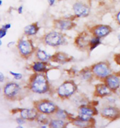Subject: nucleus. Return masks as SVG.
I'll list each match as a JSON object with an SVG mask.
<instances>
[{
	"instance_id": "1",
	"label": "nucleus",
	"mask_w": 120,
	"mask_h": 128,
	"mask_svg": "<svg viewBox=\"0 0 120 128\" xmlns=\"http://www.w3.org/2000/svg\"><path fill=\"white\" fill-rule=\"evenodd\" d=\"M47 81L42 75H38L32 84V89L34 92L42 94L47 90Z\"/></svg>"
},
{
	"instance_id": "28",
	"label": "nucleus",
	"mask_w": 120,
	"mask_h": 128,
	"mask_svg": "<svg viewBox=\"0 0 120 128\" xmlns=\"http://www.w3.org/2000/svg\"><path fill=\"white\" fill-rule=\"evenodd\" d=\"M50 6H52L56 2V0H47Z\"/></svg>"
},
{
	"instance_id": "32",
	"label": "nucleus",
	"mask_w": 120,
	"mask_h": 128,
	"mask_svg": "<svg viewBox=\"0 0 120 128\" xmlns=\"http://www.w3.org/2000/svg\"><path fill=\"white\" fill-rule=\"evenodd\" d=\"M117 20L119 23L120 24V12H119L118 13V14L117 15Z\"/></svg>"
},
{
	"instance_id": "24",
	"label": "nucleus",
	"mask_w": 120,
	"mask_h": 128,
	"mask_svg": "<svg viewBox=\"0 0 120 128\" xmlns=\"http://www.w3.org/2000/svg\"><path fill=\"white\" fill-rule=\"evenodd\" d=\"M7 31V30H5L2 27L0 29V38H3L6 35Z\"/></svg>"
},
{
	"instance_id": "31",
	"label": "nucleus",
	"mask_w": 120,
	"mask_h": 128,
	"mask_svg": "<svg viewBox=\"0 0 120 128\" xmlns=\"http://www.w3.org/2000/svg\"><path fill=\"white\" fill-rule=\"evenodd\" d=\"M17 122H18V123L19 124H22L24 122V120H22V119H21L20 118L18 119V120H17Z\"/></svg>"
},
{
	"instance_id": "10",
	"label": "nucleus",
	"mask_w": 120,
	"mask_h": 128,
	"mask_svg": "<svg viewBox=\"0 0 120 128\" xmlns=\"http://www.w3.org/2000/svg\"><path fill=\"white\" fill-rule=\"evenodd\" d=\"M106 82L109 88L112 90H116L120 86V79L116 76H109L106 79Z\"/></svg>"
},
{
	"instance_id": "18",
	"label": "nucleus",
	"mask_w": 120,
	"mask_h": 128,
	"mask_svg": "<svg viewBox=\"0 0 120 128\" xmlns=\"http://www.w3.org/2000/svg\"><path fill=\"white\" fill-rule=\"evenodd\" d=\"M100 44V38L96 37L92 38L90 41V48L92 50L94 49Z\"/></svg>"
},
{
	"instance_id": "14",
	"label": "nucleus",
	"mask_w": 120,
	"mask_h": 128,
	"mask_svg": "<svg viewBox=\"0 0 120 128\" xmlns=\"http://www.w3.org/2000/svg\"><path fill=\"white\" fill-rule=\"evenodd\" d=\"M21 114L24 119L32 120L37 116V112L34 109H24L21 111Z\"/></svg>"
},
{
	"instance_id": "30",
	"label": "nucleus",
	"mask_w": 120,
	"mask_h": 128,
	"mask_svg": "<svg viewBox=\"0 0 120 128\" xmlns=\"http://www.w3.org/2000/svg\"><path fill=\"white\" fill-rule=\"evenodd\" d=\"M4 79V74L0 72V82H3Z\"/></svg>"
},
{
	"instance_id": "3",
	"label": "nucleus",
	"mask_w": 120,
	"mask_h": 128,
	"mask_svg": "<svg viewBox=\"0 0 120 128\" xmlns=\"http://www.w3.org/2000/svg\"><path fill=\"white\" fill-rule=\"evenodd\" d=\"M73 10L75 16L79 18L87 16L90 12V8L86 4L80 2H76L74 4Z\"/></svg>"
},
{
	"instance_id": "19",
	"label": "nucleus",
	"mask_w": 120,
	"mask_h": 128,
	"mask_svg": "<svg viewBox=\"0 0 120 128\" xmlns=\"http://www.w3.org/2000/svg\"><path fill=\"white\" fill-rule=\"evenodd\" d=\"M33 68L35 72H41L44 71L46 68L45 64L41 62H37L33 66Z\"/></svg>"
},
{
	"instance_id": "13",
	"label": "nucleus",
	"mask_w": 120,
	"mask_h": 128,
	"mask_svg": "<svg viewBox=\"0 0 120 128\" xmlns=\"http://www.w3.org/2000/svg\"><path fill=\"white\" fill-rule=\"evenodd\" d=\"M39 109L44 113H51L55 110V106L51 102H46L41 104L39 106Z\"/></svg>"
},
{
	"instance_id": "21",
	"label": "nucleus",
	"mask_w": 120,
	"mask_h": 128,
	"mask_svg": "<svg viewBox=\"0 0 120 128\" xmlns=\"http://www.w3.org/2000/svg\"><path fill=\"white\" fill-rule=\"evenodd\" d=\"M37 56L38 59L42 60H45L48 58V56L45 51L39 50L37 53Z\"/></svg>"
},
{
	"instance_id": "5",
	"label": "nucleus",
	"mask_w": 120,
	"mask_h": 128,
	"mask_svg": "<svg viewBox=\"0 0 120 128\" xmlns=\"http://www.w3.org/2000/svg\"><path fill=\"white\" fill-rule=\"evenodd\" d=\"M75 91V86L71 82L64 83L58 89V93L62 97H68Z\"/></svg>"
},
{
	"instance_id": "26",
	"label": "nucleus",
	"mask_w": 120,
	"mask_h": 128,
	"mask_svg": "<svg viewBox=\"0 0 120 128\" xmlns=\"http://www.w3.org/2000/svg\"><path fill=\"white\" fill-rule=\"evenodd\" d=\"M91 76V74L90 72H84V74L83 76L85 79H88L89 78H90Z\"/></svg>"
},
{
	"instance_id": "20",
	"label": "nucleus",
	"mask_w": 120,
	"mask_h": 128,
	"mask_svg": "<svg viewBox=\"0 0 120 128\" xmlns=\"http://www.w3.org/2000/svg\"><path fill=\"white\" fill-rule=\"evenodd\" d=\"M64 125V122L61 120H53L51 122L50 126L54 128H62Z\"/></svg>"
},
{
	"instance_id": "7",
	"label": "nucleus",
	"mask_w": 120,
	"mask_h": 128,
	"mask_svg": "<svg viewBox=\"0 0 120 128\" xmlns=\"http://www.w3.org/2000/svg\"><path fill=\"white\" fill-rule=\"evenodd\" d=\"M55 27L62 30H69L75 26V23L70 20H56L54 21Z\"/></svg>"
},
{
	"instance_id": "35",
	"label": "nucleus",
	"mask_w": 120,
	"mask_h": 128,
	"mask_svg": "<svg viewBox=\"0 0 120 128\" xmlns=\"http://www.w3.org/2000/svg\"><path fill=\"white\" fill-rule=\"evenodd\" d=\"M2 45V42H1V40H0V46Z\"/></svg>"
},
{
	"instance_id": "29",
	"label": "nucleus",
	"mask_w": 120,
	"mask_h": 128,
	"mask_svg": "<svg viewBox=\"0 0 120 128\" xmlns=\"http://www.w3.org/2000/svg\"><path fill=\"white\" fill-rule=\"evenodd\" d=\"M18 12L19 14H22V12H23V7L22 6H20L18 8Z\"/></svg>"
},
{
	"instance_id": "36",
	"label": "nucleus",
	"mask_w": 120,
	"mask_h": 128,
	"mask_svg": "<svg viewBox=\"0 0 120 128\" xmlns=\"http://www.w3.org/2000/svg\"></svg>"
},
{
	"instance_id": "23",
	"label": "nucleus",
	"mask_w": 120,
	"mask_h": 128,
	"mask_svg": "<svg viewBox=\"0 0 120 128\" xmlns=\"http://www.w3.org/2000/svg\"><path fill=\"white\" fill-rule=\"evenodd\" d=\"M10 74L11 75H12V76H13L16 79H20L22 78V74H20V73H15L14 72H10Z\"/></svg>"
},
{
	"instance_id": "27",
	"label": "nucleus",
	"mask_w": 120,
	"mask_h": 128,
	"mask_svg": "<svg viewBox=\"0 0 120 128\" xmlns=\"http://www.w3.org/2000/svg\"><path fill=\"white\" fill-rule=\"evenodd\" d=\"M11 26V24H5L4 25V26H2V28L5 29L6 30H8V29L10 28Z\"/></svg>"
},
{
	"instance_id": "15",
	"label": "nucleus",
	"mask_w": 120,
	"mask_h": 128,
	"mask_svg": "<svg viewBox=\"0 0 120 128\" xmlns=\"http://www.w3.org/2000/svg\"><path fill=\"white\" fill-rule=\"evenodd\" d=\"M96 92L98 96H104L110 93V90L108 87L106 86L103 84H100L97 86Z\"/></svg>"
},
{
	"instance_id": "11",
	"label": "nucleus",
	"mask_w": 120,
	"mask_h": 128,
	"mask_svg": "<svg viewBox=\"0 0 120 128\" xmlns=\"http://www.w3.org/2000/svg\"><path fill=\"white\" fill-rule=\"evenodd\" d=\"M19 90L18 85L15 83L8 84L5 87L4 93L8 97H13L17 94Z\"/></svg>"
},
{
	"instance_id": "6",
	"label": "nucleus",
	"mask_w": 120,
	"mask_h": 128,
	"mask_svg": "<svg viewBox=\"0 0 120 128\" xmlns=\"http://www.w3.org/2000/svg\"><path fill=\"white\" fill-rule=\"evenodd\" d=\"M94 114V110L92 108L87 106H82L79 110V119L84 121L89 122Z\"/></svg>"
},
{
	"instance_id": "12",
	"label": "nucleus",
	"mask_w": 120,
	"mask_h": 128,
	"mask_svg": "<svg viewBox=\"0 0 120 128\" xmlns=\"http://www.w3.org/2000/svg\"><path fill=\"white\" fill-rule=\"evenodd\" d=\"M18 46L20 52L24 55L28 54L32 51V46L29 42L26 40L20 42Z\"/></svg>"
},
{
	"instance_id": "34",
	"label": "nucleus",
	"mask_w": 120,
	"mask_h": 128,
	"mask_svg": "<svg viewBox=\"0 0 120 128\" xmlns=\"http://www.w3.org/2000/svg\"><path fill=\"white\" fill-rule=\"evenodd\" d=\"M118 39H119V41L120 42V35H119V36H118Z\"/></svg>"
},
{
	"instance_id": "33",
	"label": "nucleus",
	"mask_w": 120,
	"mask_h": 128,
	"mask_svg": "<svg viewBox=\"0 0 120 128\" xmlns=\"http://www.w3.org/2000/svg\"><path fill=\"white\" fill-rule=\"evenodd\" d=\"M2 4V0H0V6Z\"/></svg>"
},
{
	"instance_id": "9",
	"label": "nucleus",
	"mask_w": 120,
	"mask_h": 128,
	"mask_svg": "<svg viewBox=\"0 0 120 128\" xmlns=\"http://www.w3.org/2000/svg\"><path fill=\"white\" fill-rule=\"evenodd\" d=\"M118 109L114 107H106L102 109L101 114L103 116L109 119L116 118L119 115Z\"/></svg>"
},
{
	"instance_id": "25",
	"label": "nucleus",
	"mask_w": 120,
	"mask_h": 128,
	"mask_svg": "<svg viewBox=\"0 0 120 128\" xmlns=\"http://www.w3.org/2000/svg\"><path fill=\"white\" fill-rule=\"evenodd\" d=\"M57 116H58V117H60V118H65L66 117V113L64 112L62 110H60L59 112H58V113H57Z\"/></svg>"
},
{
	"instance_id": "22",
	"label": "nucleus",
	"mask_w": 120,
	"mask_h": 128,
	"mask_svg": "<svg viewBox=\"0 0 120 128\" xmlns=\"http://www.w3.org/2000/svg\"><path fill=\"white\" fill-rule=\"evenodd\" d=\"M75 124L79 127H87V125H88V122L84 121L79 119V120H76L75 122Z\"/></svg>"
},
{
	"instance_id": "16",
	"label": "nucleus",
	"mask_w": 120,
	"mask_h": 128,
	"mask_svg": "<svg viewBox=\"0 0 120 128\" xmlns=\"http://www.w3.org/2000/svg\"><path fill=\"white\" fill-rule=\"evenodd\" d=\"M38 28L37 24L34 23L25 27L24 31L26 34L28 35H33L37 32Z\"/></svg>"
},
{
	"instance_id": "4",
	"label": "nucleus",
	"mask_w": 120,
	"mask_h": 128,
	"mask_svg": "<svg viewBox=\"0 0 120 128\" xmlns=\"http://www.w3.org/2000/svg\"><path fill=\"white\" fill-rule=\"evenodd\" d=\"M92 70L95 75L101 78L108 76L110 71L106 64L103 63L98 64L94 66Z\"/></svg>"
},
{
	"instance_id": "8",
	"label": "nucleus",
	"mask_w": 120,
	"mask_h": 128,
	"mask_svg": "<svg viewBox=\"0 0 120 128\" xmlns=\"http://www.w3.org/2000/svg\"><path fill=\"white\" fill-rule=\"evenodd\" d=\"M111 30V28L109 26L100 25L94 28V33L98 37L102 38L108 35Z\"/></svg>"
},
{
	"instance_id": "2",
	"label": "nucleus",
	"mask_w": 120,
	"mask_h": 128,
	"mask_svg": "<svg viewBox=\"0 0 120 128\" xmlns=\"http://www.w3.org/2000/svg\"><path fill=\"white\" fill-rule=\"evenodd\" d=\"M45 41L49 45L56 46L60 45L64 42V38L59 32H52L46 35Z\"/></svg>"
},
{
	"instance_id": "17",
	"label": "nucleus",
	"mask_w": 120,
	"mask_h": 128,
	"mask_svg": "<svg viewBox=\"0 0 120 128\" xmlns=\"http://www.w3.org/2000/svg\"><path fill=\"white\" fill-rule=\"evenodd\" d=\"M89 40L87 35H84L80 36L78 39V40H77L78 45L82 47L87 45L89 43Z\"/></svg>"
}]
</instances>
